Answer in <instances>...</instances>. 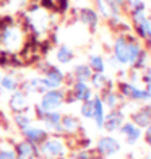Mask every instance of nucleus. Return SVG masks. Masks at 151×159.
I'll return each instance as SVG.
<instances>
[{"label":"nucleus","mask_w":151,"mask_h":159,"mask_svg":"<svg viewBox=\"0 0 151 159\" xmlns=\"http://www.w3.org/2000/svg\"><path fill=\"white\" fill-rule=\"evenodd\" d=\"M25 44V31L20 25L8 23L0 33V46L7 52H18Z\"/></svg>","instance_id":"f257e3e1"},{"label":"nucleus","mask_w":151,"mask_h":159,"mask_svg":"<svg viewBox=\"0 0 151 159\" xmlns=\"http://www.w3.org/2000/svg\"><path fill=\"white\" fill-rule=\"evenodd\" d=\"M38 154L44 159H59L67 154V144L63 143L59 136H52V138H46L39 144Z\"/></svg>","instance_id":"f03ea898"},{"label":"nucleus","mask_w":151,"mask_h":159,"mask_svg":"<svg viewBox=\"0 0 151 159\" xmlns=\"http://www.w3.org/2000/svg\"><path fill=\"white\" fill-rule=\"evenodd\" d=\"M26 20H28V26L33 30L34 34H44L49 28V15L44 8H41L38 5H34L33 8L28 10Z\"/></svg>","instance_id":"7ed1b4c3"},{"label":"nucleus","mask_w":151,"mask_h":159,"mask_svg":"<svg viewBox=\"0 0 151 159\" xmlns=\"http://www.w3.org/2000/svg\"><path fill=\"white\" fill-rule=\"evenodd\" d=\"M63 102H65V91L60 88H55V89H47L46 93H42L38 107L42 112H50V111H57Z\"/></svg>","instance_id":"20e7f679"},{"label":"nucleus","mask_w":151,"mask_h":159,"mask_svg":"<svg viewBox=\"0 0 151 159\" xmlns=\"http://www.w3.org/2000/svg\"><path fill=\"white\" fill-rule=\"evenodd\" d=\"M117 93L122 98H127L132 101H149L151 99V89L136 88L133 83H127V81H122L117 84Z\"/></svg>","instance_id":"39448f33"},{"label":"nucleus","mask_w":151,"mask_h":159,"mask_svg":"<svg viewBox=\"0 0 151 159\" xmlns=\"http://www.w3.org/2000/svg\"><path fill=\"white\" fill-rule=\"evenodd\" d=\"M120 141L114 136H103L99 138L98 143H96V151L103 156V157H107V156H114L120 151Z\"/></svg>","instance_id":"423d86ee"},{"label":"nucleus","mask_w":151,"mask_h":159,"mask_svg":"<svg viewBox=\"0 0 151 159\" xmlns=\"http://www.w3.org/2000/svg\"><path fill=\"white\" fill-rule=\"evenodd\" d=\"M114 59L119 65H128V39L125 36H117L112 46Z\"/></svg>","instance_id":"0eeeda50"},{"label":"nucleus","mask_w":151,"mask_h":159,"mask_svg":"<svg viewBox=\"0 0 151 159\" xmlns=\"http://www.w3.org/2000/svg\"><path fill=\"white\" fill-rule=\"evenodd\" d=\"M44 83L47 86V89H55V88H60L65 81V73L57 68V67H47L44 70Z\"/></svg>","instance_id":"6e6552de"},{"label":"nucleus","mask_w":151,"mask_h":159,"mask_svg":"<svg viewBox=\"0 0 151 159\" xmlns=\"http://www.w3.org/2000/svg\"><path fill=\"white\" fill-rule=\"evenodd\" d=\"M125 122V114L120 109H111V112L104 115V124L103 128L107 130L109 133L112 132H119V128L122 127V124Z\"/></svg>","instance_id":"1a4fd4ad"},{"label":"nucleus","mask_w":151,"mask_h":159,"mask_svg":"<svg viewBox=\"0 0 151 159\" xmlns=\"http://www.w3.org/2000/svg\"><path fill=\"white\" fill-rule=\"evenodd\" d=\"M26 96L28 94L23 93L21 89H16V91L11 93V96L8 99V106H10V109L15 114H23V112L28 111V107H30V101H28Z\"/></svg>","instance_id":"9d476101"},{"label":"nucleus","mask_w":151,"mask_h":159,"mask_svg":"<svg viewBox=\"0 0 151 159\" xmlns=\"http://www.w3.org/2000/svg\"><path fill=\"white\" fill-rule=\"evenodd\" d=\"M71 98H73L75 101H80V102H83V101H89L93 98V88L88 84V81H78V80H75L73 86H71Z\"/></svg>","instance_id":"9b49d317"},{"label":"nucleus","mask_w":151,"mask_h":159,"mask_svg":"<svg viewBox=\"0 0 151 159\" xmlns=\"http://www.w3.org/2000/svg\"><path fill=\"white\" fill-rule=\"evenodd\" d=\"M13 148H15V153H16V159H34L36 156H39L38 146L30 143V141H26V140L16 143Z\"/></svg>","instance_id":"f8f14e48"},{"label":"nucleus","mask_w":151,"mask_h":159,"mask_svg":"<svg viewBox=\"0 0 151 159\" xmlns=\"http://www.w3.org/2000/svg\"><path fill=\"white\" fill-rule=\"evenodd\" d=\"M21 91L26 93V94H33V93H38V94H42V93L47 91V86L44 83V78L41 76H33L30 80L21 84Z\"/></svg>","instance_id":"ddd939ff"},{"label":"nucleus","mask_w":151,"mask_h":159,"mask_svg":"<svg viewBox=\"0 0 151 159\" xmlns=\"http://www.w3.org/2000/svg\"><path fill=\"white\" fill-rule=\"evenodd\" d=\"M78 20L81 21L85 26H88L89 30H96L98 25H99V15L94 8L91 7H85L78 11Z\"/></svg>","instance_id":"4468645a"},{"label":"nucleus","mask_w":151,"mask_h":159,"mask_svg":"<svg viewBox=\"0 0 151 159\" xmlns=\"http://www.w3.org/2000/svg\"><path fill=\"white\" fill-rule=\"evenodd\" d=\"M119 132L125 136V140L128 144H135L136 141H138L141 138V128L136 127L133 122H124L122 124V127L119 128Z\"/></svg>","instance_id":"2eb2a0df"},{"label":"nucleus","mask_w":151,"mask_h":159,"mask_svg":"<svg viewBox=\"0 0 151 159\" xmlns=\"http://www.w3.org/2000/svg\"><path fill=\"white\" fill-rule=\"evenodd\" d=\"M39 120L44 122L46 128L52 130V132L62 133L60 128V120H62V114L59 111H50V112H42V115L39 117Z\"/></svg>","instance_id":"dca6fc26"},{"label":"nucleus","mask_w":151,"mask_h":159,"mask_svg":"<svg viewBox=\"0 0 151 159\" xmlns=\"http://www.w3.org/2000/svg\"><path fill=\"white\" fill-rule=\"evenodd\" d=\"M23 136H25V140L26 141H30V143H33V144H41L42 141H44L46 138H47V132L44 128H39V127H28L26 130H23Z\"/></svg>","instance_id":"f3484780"},{"label":"nucleus","mask_w":151,"mask_h":159,"mask_svg":"<svg viewBox=\"0 0 151 159\" xmlns=\"http://www.w3.org/2000/svg\"><path fill=\"white\" fill-rule=\"evenodd\" d=\"M132 122L140 127V128H145L151 124V104L149 106H143L141 109H138L136 112L132 114Z\"/></svg>","instance_id":"a211bd4d"},{"label":"nucleus","mask_w":151,"mask_h":159,"mask_svg":"<svg viewBox=\"0 0 151 159\" xmlns=\"http://www.w3.org/2000/svg\"><path fill=\"white\" fill-rule=\"evenodd\" d=\"M93 101V120H94V124L98 128H103V124H104V104H103V99H101V96L94 94L91 98Z\"/></svg>","instance_id":"6ab92c4d"},{"label":"nucleus","mask_w":151,"mask_h":159,"mask_svg":"<svg viewBox=\"0 0 151 159\" xmlns=\"http://www.w3.org/2000/svg\"><path fill=\"white\" fill-rule=\"evenodd\" d=\"M60 128H62V133H67V135H75L76 132H80V120L73 115H62V120H60Z\"/></svg>","instance_id":"aec40b11"},{"label":"nucleus","mask_w":151,"mask_h":159,"mask_svg":"<svg viewBox=\"0 0 151 159\" xmlns=\"http://www.w3.org/2000/svg\"><path fill=\"white\" fill-rule=\"evenodd\" d=\"M101 99H103V104L107 106L109 109H117V106L120 104L122 96H120L114 88H107V89L103 91V96H101Z\"/></svg>","instance_id":"412c9836"},{"label":"nucleus","mask_w":151,"mask_h":159,"mask_svg":"<svg viewBox=\"0 0 151 159\" xmlns=\"http://www.w3.org/2000/svg\"><path fill=\"white\" fill-rule=\"evenodd\" d=\"M73 55H75L73 50H71V47L67 46V44H60L59 47H57V50H55V59L62 65L70 63L71 60H73Z\"/></svg>","instance_id":"4be33fe9"},{"label":"nucleus","mask_w":151,"mask_h":159,"mask_svg":"<svg viewBox=\"0 0 151 159\" xmlns=\"http://www.w3.org/2000/svg\"><path fill=\"white\" fill-rule=\"evenodd\" d=\"M91 84L94 89H99V91H104L107 88H112L111 86V80L106 76V73H93L91 75Z\"/></svg>","instance_id":"5701e85b"},{"label":"nucleus","mask_w":151,"mask_h":159,"mask_svg":"<svg viewBox=\"0 0 151 159\" xmlns=\"http://www.w3.org/2000/svg\"><path fill=\"white\" fill-rule=\"evenodd\" d=\"M88 67L93 70V73H104L106 71V62L101 55L89 54L88 55Z\"/></svg>","instance_id":"b1692460"},{"label":"nucleus","mask_w":151,"mask_h":159,"mask_svg":"<svg viewBox=\"0 0 151 159\" xmlns=\"http://www.w3.org/2000/svg\"><path fill=\"white\" fill-rule=\"evenodd\" d=\"M93 70L88 67V63H78L73 67V78L78 81H89Z\"/></svg>","instance_id":"393cba45"},{"label":"nucleus","mask_w":151,"mask_h":159,"mask_svg":"<svg viewBox=\"0 0 151 159\" xmlns=\"http://www.w3.org/2000/svg\"><path fill=\"white\" fill-rule=\"evenodd\" d=\"M0 89L13 93V91L20 89V83L13 75H2V80H0Z\"/></svg>","instance_id":"a878e982"},{"label":"nucleus","mask_w":151,"mask_h":159,"mask_svg":"<svg viewBox=\"0 0 151 159\" xmlns=\"http://www.w3.org/2000/svg\"><path fill=\"white\" fill-rule=\"evenodd\" d=\"M141 49H143V46L140 44V42L133 41L132 38L128 39V65H132V67L135 65L136 59H138V55L141 52Z\"/></svg>","instance_id":"bb28decb"},{"label":"nucleus","mask_w":151,"mask_h":159,"mask_svg":"<svg viewBox=\"0 0 151 159\" xmlns=\"http://www.w3.org/2000/svg\"><path fill=\"white\" fill-rule=\"evenodd\" d=\"M148 59H149V52L143 47L141 49V52L138 55V59H136L135 65H133V68L135 70H143V68H146V65H148Z\"/></svg>","instance_id":"cd10ccee"},{"label":"nucleus","mask_w":151,"mask_h":159,"mask_svg":"<svg viewBox=\"0 0 151 159\" xmlns=\"http://www.w3.org/2000/svg\"><path fill=\"white\" fill-rule=\"evenodd\" d=\"M15 124L21 132H23V130H26L31 125V119H30V115H26L25 112L23 114H15Z\"/></svg>","instance_id":"c85d7f7f"},{"label":"nucleus","mask_w":151,"mask_h":159,"mask_svg":"<svg viewBox=\"0 0 151 159\" xmlns=\"http://www.w3.org/2000/svg\"><path fill=\"white\" fill-rule=\"evenodd\" d=\"M80 114L81 117L85 119H91L93 117V101H83L81 106H80Z\"/></svg>","instance_id":"c756f323"},{"label":"nucleus","mask_w":151,"mask_h":159,"mask_svg":"<svg viewBox=\"0 0 151 159\" xmlns=\"http://www.w3.org/2000/svg\"><path fill=\"white\" fill-rule=\"evenodd\" d=\"M0 156L3 159H16L15 148L8 146V144H0Z\"/></svg>","instance_id":"7c9ffc66"},{"label":"nucleus","mask_w":151,"mask_h":159,"mask_svg":"<svg viewBox=\"0 0 151 159\" xmlns=\"http://www.w3.org/2000/svg\"><path fill=\"white\" fill-rule=\"evenodd\" d=\"M94 2V7H96V10L103 15L104 18H109V11H107L106 8V3H104V0H93Z\"/></svg>","instance_id":"2f4dec72"},{"label":"nucleus","mask_w":151,"mask_h":159,"mask_svg":"<svg viewBox=\"0 0 151 159\" xmlns=\"http://www.w3.org/2000/svg\"><path fill=\"white\" fill-rule=\"evenodd\" d=\"M91 157H93V153L88 149H80L73 154V159H91Z\"/></svg>","instance_id":"473e14b6"},{"label":"nucleus","mask_w":151,"mask_h":159,"mask_svg":"<svg viewBox=\"0 0 151 159\" xmlns=\"http://www.w3.org/2000/svg\"><path fill=\"white\" fill-rule=\"evenodd\" d=\"M145 141L148 146H151V124L148 127H145Z\"/></svg>","instance_id":"72a5a7b5"},{"label":"nucleus","mask_w":151,"mask_h":159,"mask_svg":"<svg viewBox=\"0 0 151 159\" xmlns=\"http://www.w3.org/2000/svg\"><path fill=\"white\" fill-rule=\"evenodd\" d=\"M91 159H104V157H103V156H98V157H94V156H93Z\"/></svg>","instance_id":"f704fd0d"},{"label":"nucleus","mask_w":151,"mask_h":159,"mask_svg":"<svg viewBox=\"0 0 151 159\" xmlns=\"http://www.w3.org/2000/svg\"><path fill=\"white\" fill-rule=\"evenodd\" d=\"M0 80H2V75H0Z\"/></svg>","instance_id":"c9c22d12"},{"label":"nucleus","mask_w":151,"mask_h":159,"mask_svg":"<svg viewBox=\"0 0 151 159\" xmlns=\"http://www.w3.org/2000/svg\"><path fill=\"white\" fill-rule=\"evenodd\" d=\"M0 159H3V157H2V156H0Z\"/></svg>","instance_id":"e433bc0d"}]
</instances>
